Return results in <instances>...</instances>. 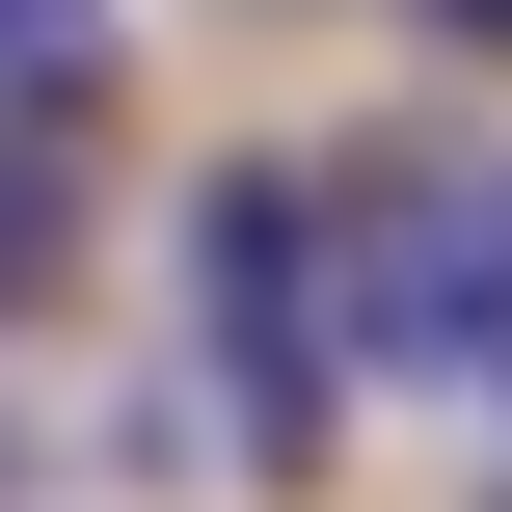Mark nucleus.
I'll return each instance as SVG.
<instances>
[{
	"label": "nucleus",
	"mask_w": 512,
	"mask_h": 512,
	"mask_svg": "<svg viewBox=\"0 0 512 512\" xmlns=\"http://www.w3.org/2000/svg\"><path fill=\"white\" fill-rule=\"evenodd\" d=\"M54 270H81V162L54 108H0V324H54Z\"/></svg>",
	"instance_id": "2"
},
{
	"label": "nucleus",
	"mask_w": 512,
	"mask_h": 512,
	"mask_svg": "<svg viewBox=\"0 0 512 512\" xmlns=\"http://www.w3.org/2000/svg\"><path fill=\"white\" fill-rule=\"evenodd\" d=\"M432 27H459V54H512V0H432Z\"/></svg>",
	"instance_id": "4"
},
{
	"label": "nucleus",
	"mask_w": 512,
	"mask_h": 512,
	"mask_svg": "<svg viewBox=\"0 0 512 512\" xmlns=\"http://www.w3.org/2000/svg\"><path fill=\"white\" fill-rule=\"evenodd\" d=\"M108 81V0H0V108H81Z\"/></svg>",
	"instance_id": "3"
},
{
	"label": "nucleus",
	"mask_w": 512,
	"mask_h": 512,
	"mask_svg": "<svg viewBox=\"0 0 512 512\" xmlns=\"http://www.w3.org/2000/svg\"><path fill=\"white\" fill-rule=\"evenodd\" d=\"M189 351H216V432L297 486L324 432H351V162H216V216H189Z\"/></svg>",
	"instance_id": "1"
}]
</instances>
